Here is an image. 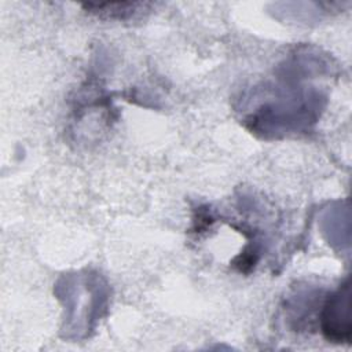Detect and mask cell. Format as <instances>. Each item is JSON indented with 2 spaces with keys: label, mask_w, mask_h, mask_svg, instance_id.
Here are the masks:
<instances>
[{
  "label": "cell",
  "mask_w": 352,
  "mask_h": 352,
  "mask_svg": "<svg viewBox=\"0 0 352 352\" xmlns=\"http://www.w3.org/2000/svg\"><path fill=\"white\" fill-rule=\"evenodd\" d=\"M320 330L333 342H349V283L345 280L327 297L320 312Z\"/></svg>",
  "instance_id": "6da1fadb"
},
{
  "label": "cell",
  "mask_w": 352,
  "mask_h": 352,
  "mask_svg": "<svg viewBox=\"0 0 352 352\" xmlns=\"http://www.w3.org/2000/svg\"><path fill=\"white\" fill-rule=\"evenodd\" d=\"M143 3H111V4H87L85 8L89 12L111 19H125L140 11V7H144Z\"/></svg>",
  "instance_id": "7a4b0ae2"
}]
</instances>
